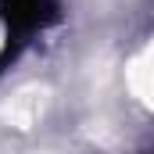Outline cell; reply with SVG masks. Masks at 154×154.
<instances>
[{"instance_id": "obj_1", "label": "cell", "mask_w": 154, "mask_h": 154, "mask_svg": "<svg viewBox=\"0 0 154 154\" xmlns=\"http://www.w3.org/2000/svg\"><path fill=\"white\" fill-rule=\"evenodd\" d=\"M0 18L11 29V36H25L32 29H43L57 18V7L50 0H0Z\"/></svg>"}]
</instances>
